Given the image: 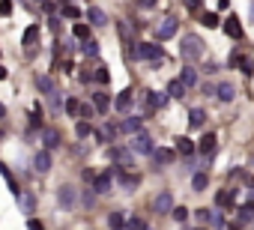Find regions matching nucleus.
Here are the masks:
<instances>
[{"instance_id": "1", "label": "nucleus", "mask_w": 254, "mask_h": 230, "mask_svg": "<svg viewBox=\"0 0 254 230\" xmlns=\"http://www.w3.org/2000/svg\"><path fill=\"white\" fill-rule=\"evenodd\" d=\"M180 57H183L186 63H194V60H200V57H203V39H200V36H194V33L183 36V45H180Z\"/></svg>"}, {"instance_id": "2", "label": "nucleus", "mask_w": 254, "mask_h": 230, "mask_svg": "<svg viewBox=\"0 0 254 230\" xmlns=\"http://www.w3.org/2000/svg\"><path fill=\"white\" fill-rule=\"evenodd\" d=\"M135 57L150 60V63H162V60H165V54H162V48H159L156 42H141V45H135Z\"/></svg>"}, {"instance_id": "3", "label": "nucleus", "mask_w": 254, "mask_h": 230, "mask_svg": "<svg viewBox=\"0 0 254 230\" xmlns=\"http://www.w3.org/2000/svg\"><path fill=\"white\" fill-rule=\"evenodd\" d=\"M114 173H117V168H111V171L99 173V176L93 179V191H96V194H108V191H111V185H114Z\"/></svg>"}, {"instance_id": "4", "label": "nucleus", "mask_w": 254, "mask_h": 230, "mask_svg": "<svg viewBox=\"0 0 254 230\" xmlns=\"http://www.w3.org/2000/svg\"><path fill=\"white\" fill-rule=\"evenodd\" d=\"M108 159L117 162L120 171H123V168H132V153L126 150V147H111V150H108Z\"/></svg>"}, {"instance_id": "5", "label": "nucleus", "mask_w": 254, "mask_h": 230, "mask_svg": "<svg viewBox=\"0 0 254 230\" xmlns=\"http://www.w3.org/2000/svg\"><path fill=\"white\" fill-rule=\"evenodd\" d=\"M132 150L141 153V156H150V153H153V138H150L147 132H138V135L132 138Z\"/></svg>"}, {"instance_id": "6", "label": "nucleus", "mask_w": 254, "mask_h": 230, "mask_svg": "<svg viewBox=\"0 0 254 230\" xmlns=\"http://www.w3.org/2000/svg\"><path fill=\"white\" fill-rule=\"evenodd\" d=\"M215 144H218V138H215V132H206L200 141H197V153L203 156V159H209L212 153H215Z\"/></svg>"}, {"instance_id": "7", "label": "nucleus", "mask_w": 254, "mask_h": 230, "mask_svg": "<svg viewBox=\"0 0 254 230\" xmlns=\"http://www.w3.org/2000/svg\"><path fill=\"white\" fill-rule=\"evenodd\" d=\"M153 206H156L159 215H171V212H174V194H171V191H162Z\"/></svg>"}, {"instance_id": "8", "label": "nucleus", "mask_w": 254, "mask_h": 230, "mask_svg": "<svg viewBox=\"0 0 254 230\" xmlns=\"http://www.w3.org/2000/svg\"><path fill=\"white\" fill-rule=\"evenodd\" d=\"M221 27H224V33H227L230 39H242V24H239L236 15H227V18L221 21Z\"/></svg>"}, {"instance_id": "9", "label": "nucleus", "mask_w": 254, "mask_h": 230, "mask_svg": "<svg viewBox=\"0 0 254 230\" xmlns=\"http://www.w3.org/2000/svg\"><path fill=\"white\" fill-rule=\"evenodd\" d=\"M171 36H177V18H165L162 27L156 30V39H159V42H165V39H171Z\"/></svg>"}, {"instance_id": "10", "label": "nucleus", "mask_w": 254, "mask_h": 230, "mask_svg": "<svg viewBox=\"0 0 254 230\" xmlns=\"http://www.w3.org/2000/svg\"><path fill=\"white\" fill-rule=\"evenodd\" d=\"M165 105H168V93H156V90L147 93V111H162Z\"/></svg>"}, {"instance_id": "11", "label": "nucleus", "mask_w": 254, "mask_h": 230, "mask_svg": "<svg viewBox=\"0 0 254 230\" xmlns=\"http://www.w3.org/2000/svg\"><path fill=\"white\" fill-rule=\"evenodd\" d=\"M33 168H36V173H48L51 171V153L48 150H39L33 156Z\"/></svg>"}, {"instance_id": "12", "label": "nucleus", "mask_w": 254, "mask_h": 230, "mask_svg": "<svg viewBox=\"0 0 254 230\" xmlns=\"http://www.w3.org/2000/svg\"><path fill=\"white\" fill-rule=\"evenodd\" d=\"M57 200H60V206L72 209V206H75V188H72V185H60V188H57Z\"/></svg>"}, {"instance_id": "13", "label": "nucleus", "mask_w": 254, "mask_h": 230, "mask_svg": "<svg viewBox=\"0 0 254 230\" xmlns=\"http://www.w3.org/2000/svg\"><path fill=\"white\" fill-rule=\"evenodd\" d=\"M114 176L120 179V185H123L126 191H132V188H138V182H141V179H138V173H123L120 168H117V173H114Z\"/></svg>"}, {"instance_id": "14", "label": "nucleus", "mask_w": 254, "mask_h": 230, "mask_svg": "<svg viewBox=\"0 0 254 230\" xmlns=\"http://www.w3.org/2000/svg\"><path fill=\"white\" fill-rule=\"evenodd\" d=\"M60 141H63V138H60V132H57V129H45V132H42V144H45V150H48V153H51V150H57V147H60Z\"/></svg>"}, {"instance_id": "15", "label": "nucleus", "mask_w": 254, "mask_h": 230, "mask_svg": "<svg viewBox=\"0 0 254 230\" xmlns=\"http://www.w3.org/2000/svg\"><path fill=\"white\" fill-rule=\"evenodd\" d=\"M87 21H90L93 27H102V24H108V15H105L99 6H90V9H87Z\"/></svg>"}, {"instance_id": "16", "label": "nucleus", "mask_w": 254, "mask_h": 230, "mask_svg": "<svg viewBox=\"0 0 254 230\" xmlns=\"http://www.w3.org/2000/svg\"><path fill=\"white\" fill-rule=\"evenodd\" d=\"M215 96H218L221 102H233V96H236V90H233V84H230V81H221V84L215 87Z\"/></svg>"}, {"instance_id": "17", "label": "nucleus", "mask_w": 254, "mask_h": 230, "mask_svg": "<svg viewBox=\"0 0 254 230\" xmlns=\"http://www.w3.org/2000/svg\"><path fill=\"white\" fill-rule=\"evenodd\" d=\"M0 176H3V179H6V185H9V191H12L15 197H21V188H18V182H15V176L9 173V168H6L3 162H0Z\"/></svg>"}, {"instance_id": "18", "label": "nucleus", "mask_w": 254, "mask_h": 230, "mask_svg": "<svg viewBox=\"0 0 254 230\" xmlns=\"http://www.w3.org/2000/svg\"><path fill=\"white\" fill-rule=\"evenodd\" d=\"M114 108H117V111H123V114H129V108H132V90H123V93L117 96Z\"/></svg>"}, {"instance_id": "19", "label": "nucleus", "mask_w": 254, "mask_h": 230, "mask_svg": "<svg viewBox=\"0 0 254 230\" xmlns=\"http://www.w3.org/2000/svg\"><path fill=\"white\" fill-rule=\"evenodd\" d=\"M203 120H206L203 108H191V114H189V126H191V129H203Z\"/></svg>"}, {"instance_id": "20", "label": "nucleus", "mask_w": 254, "mask_h": 230, "mask_svg": "<svg viewBox=\"0 0 254 230\" xmlns=\"http://www.w3.org/2000/svg\"><path fill=\"white\" fill-rule=\"evenodd\" d=\"M180 81H183V87L189 90V87H194V84H197V72H194L191 66H183V72H180Z\"/></svg>"}, {"instance_id": "21", "label": "nucleus", "mask_w": 254, "mask_h": 230, "mask_svg": "<svg viewBox=\"0 0 254 230\" xmlns=\"http://www.w3.org/2000/svg\"><path fill=\"white\" fill-rule=\"evenodd\" d=\"M153 159H156V165H174L177 156H174V150H165L162 147V150H153Z\"/></svg>"}, {"instance_id": "22", "label": "nucleus", "mask_w": 254, "mask_h": 230, "mask_svg": "<svg viewBox=\"0 0 254 230\" xmlns=\"http://www.w3.org/2000/svg\"><path fill=\"white\" fill-rule=\"evenodd\" d=\"M236 218H239V224H248V221L254 218V200L242 203V206H239V212H236Z\"/></svg>"}, {"instance_id": "23", "label": "nucleus", "mask_w": 254, "mask_h": 230, "mask_svg": "<svg viewBox=\"0 0 254 230\" xmlns=\"http://www.w3.org/2000/svg\"><path fill=\"white\" fill-rule=\"evenodd\" d=\"M36 39H39V24H30V27L24 30V36H21V45H24V48H30Z\"/></svg>"}, {"instance_id": "24", "label": "nucleus", "mask_w": 254, "mask_h": 230, "mask_svg": "<svg viewBox=\"0 0 254 230\" xmlns=\"http://www.w3.org/2000/svg\"><path fill=\"white\" fill-rule=\"evenodd\" d=\"M120 132H126V135H138V132H141V117H129V120L120 126Z\"/></svg>"}, {"instance_id": "25", "label": "nucleus", "mask_w": 254, "mask_h": 230, "mask_svg": "<svg viewBox=\"0 0 254 230\" xmlns=\"http://www.w3.org/2000/svg\"><path fill=\"white\" fill-rule=\"evenodd\" d=\"M186 96V87H183V81L177 78V81H171L168 84V99H183Z\"/></svg>"}, {"instance_id": "26", "label": "nucleus", "mask_w": 254, "mask_h": 230, "mask_svg": "<svg viewBox=\"0 0 254 230\" xmlns=\"http://www.w3.org/2000/svg\"><path fill=\"white\" fill-rule=\"evenodd\" d=\"M36 87H39L42 93H48V96H54V93H57V90H54V81H51L48 75H39V78H36Z\"/></svg>"}, {"instance_id": "27", "label": "nucleus", "mask_w": 254, "mask_h": 230, "mask_svg": "<svg viewBox=\"0 0 254 230\" xmlns=\"http://www.w3.org/2000/svg\"><path fill=\"white\" fill-rule=\"evenodd\" d=\"M108 105H111V99H108L105 93H96V96H93V108H96V114H105Z\"/></svg>"}, {"instance_id": "28", "label": "nucleus", "mask_w": 254, "mask_h": 230, "mask_svg": "<svg viewBox=\"0 0 254 230\" xmlns=\"http://www.w3.org/2000/svg\"><path fill=\"white\" fill-rule=\"evenodd\" d=\"M194 150H197V147H194L189 138H177V153H180V156H191Z\"/></svg>"}, {"instance_id": "29", "label": "nucleus", "mask_w": 254, "mask_h": 230, "mask_svg": "<svg viewBox=\"0 0 254 230\" xmlns=\"http://www.w3.org/2000/svg\"><path fill=\"white\" fill-rule=\"evenodd\" d=\"M233 197H236V191H227V188H221V191L215 194V203H218V206H233Z\"/></svg>"}, {"instance_id": "30", "label": "nucleus", "mask_w": 254, "mask_h": 230, "mask_svg": "<svg viewBox=\"0 0 254 230\" xmlns=\"http://www.w3.org/2000/svg\"><path fill=\"white\" fill-rule=\"evenodd\" d=\"M108 227H111V230H123V227H126V215H123V212H111V215H108Z\"/></svg>"}, {"instance_id": "31", "label": "nucleus", "mask_w": 254, "mask_h": 230, "mask_svg": "<svg viewBox=\"0 0 254 230\" xmlns=\"http://www.w3.org/2000/svg\"><path fill=\"white\" fill-rule=\"evenodd\" d=\"M81 51H84L87 57H96V54H99V42H96V39H87V42L81 45Z\"/></svg>"}, {"instance_id": "32", "label": "nucleus", "mask_w": 254, "mask_h": 230, "mask_svg": "<svg viewBox=\"0 0 254 230\" xmlns=\"http://www.w3.org/2000/svg\"><path fill=\"white\" fill-rule=\"evenodd\" d=\"M206 182H209V176H206V173H194L191 188H194V191H203V188H206Z\"/></svg>"}, {"instance_id": "33", "label": "nucleus", "mask_w": 254, "mask_h": 230, "mask_svg": "<svg viewBox=\"0 0 254 230\" xmlns=\"http://www.w3.org/2000/svg\"><path fill=\"white\" fill-rule=\"evenodd\" d=\"M66 114H69V117H78V114H81V102L78 99H66Z\"/></svg>"}, {"instance_id": "34", "label": "nucleus", "mask_w": 254, "mask_h": 230, "mask_svg": "<svg viewBox=\"0 0 254 230\" xmlns=\"http://www.w3.org/2000/svg\"><path fill=\"white\" fill-rule=\"evenodd\" d=\"M126 230H150V227H147L144 218H129V221H126Z\"/></svg>"}, {"instance_id": "35", "label": "nucleus", "mask_w": 254, "mask_h": 230, "mask_svg": "<svg viewBox=\"0 0 254 230\" xmlns=\"http://www.w3.org/2000/svg\"><path fill=\"white\" fill-rule=\"evenodd\" d=\"M78 117H81V120H93V117H96V108L84 102V105H81V114H78Z\"/></svg>"}, {"instance_id": "36", "label": "nucleus", "mask_w": 254, "mask_h": 230, "mask_svg": "<svg viewBox=\"0 0 254 230\" xmlns=\"http://www.w3.org/2000/svg\"><path fill=\"white\" fill-rule=\"evenodd\" d=\"M93 81H99V84H108V81H111V72H108L105 66H99V69H96V75H93Z\"/></svg>"}, {"instance_id": "37", "label": "nucleus", "mask_w": 254, "mask_h": 230, "mask_svg": "<svg viewBox=\"0 0 254 230\" xmlns=\"http://www.w3.org/2000/svg\"><path fill=\"white\" fill-rule=\"evenodd\" d=\"M75 135H78V138H90V135H93V126H90V123H78V126H75Z\"/></svg>"}, {"instance_id": "38", "label": "nucleus", "mask_w": 254, "mask_h": 230, "mask_svg": "<svg viewBox=\"0 0 254 230\" xmlns=\"http://www.w3.org/2000/svg\"><path fill=\"white\" fill-rule=\"evenodd\" d=\"M171 218H174V221H186V218H189V209H186V206H174Z\"/></svg>"}, {"instance_id": "39", "label": "nucleus", "mask_w": 254, "mask_h": 230, "mask_svg": "<svg viewBox=\"0 0 254 230\" xmlns=\"http://www.w3.org/2000/svg\"><path fill=\"white\" fill-rule=\"evenodd\" d=\"M75 36L87 42V39H90V27H87V24H75Z\"/></svg>"}, {"instance_id": "40", "label": "nucleus", "mask_w": 254, "mask_h": 230, "mask_svg": "<svg viewBox=\"0 0 254 230\" xmlns=\"http://www.w3.org/2000/svg\"><path fill=\"white\" fill-rule=\"evenodd\" d=\"M194 218H197L200 224H206V221H212V209H197V212H194Z\"/></svg>"}, {"instance_id": "41", "label": "nucleus", "mask_w": 254, "mask_h": 230, "mask_svg": "<svg viewBox=\"0 0 254 230\" xmlns=\"http://www.w3.org/2000/svg\"><path fill=\"white\" fill-rule=\"evenodd\" d=\"M63 15H66V18H81V9L69 3V6H63Z\"/></svg>"}, {"instance_id": "42", "label": "nucleus", "mask_w": 254, "mask_h": 230, "mask_svg": "<svg viewBox=\"0 0 254 230\" xmlns=\"http://www.w3.org/2000/svg\"><path fill=\"white\" fill-rule=\"evenodd\" d=\"M239 69H242V75H254V63H251L248 57H242V63H239Z\"/></svg>"}, {"instance_id": "43", "label": "nucleus", "mask_w": 254, "mask_h": 230, "mask_svg": "<svg viewBox=\"0 0 254 230\" xmlns=\"http://www.w3.org/2000/svg\"><path fill=\"white\" fill-rule=\"evenodd\" d=\"M203 24H206V27H218V15H215V12H206V15H203Z\"/></svg>"}, {"instance_id": "44", "label": "nucleus", "mask_w": 254, "mask_h": 230, "mask_svg": "<svg viewBox=\"0 0 254 230\" xmlns=\"http://www.w3.org/2000/svg\"><path fill=\"white\" fill-rule=\"evenodd\" d=\"M27 230H45V224L39 218H27Z\"/></svg>"}, {"instance_id": "45", "label": "nucleus", "mask_w": 254, "mask_h": 230, "mask_svg": "<svg viewBox=\"0 0 254 230\" xmlns=\"http://www.w3.org/2000/svg\"><path fill=\"white\" fill-rule=\"evenodd\" d=\"M12 12V0H0V15H9Z\"/></svg>"}, {"instance_id": "46", "label": "nucleus", "mask_w": 254, "mask_h": 230, "mask_svg": "<svg viewBox=\"0 0 254 230\" xmlns=\"http://www.w3.org/2000/svg\"><path fill=\"white\" fill-rule=\"evenodd\" d=\"M120 33H123V39H126V42H132V30H129V24H126V21L120 24Z\"/></svg>"}, {"instance_id": "47", "label": "nucleus", "mask_w": 254, "mask_h": 230, "mask_svg": "<svg viewBox=\"0 0 254 230\" xmlns=\"http://www.w3.org/2000/svg\"><path fill=\"white\" fill-rule=\"evenodd\" d=\"M21 206L30 212V209H33V194H24V197H21Z\"/></svg>"}, {"instance_id": "48", "label": "nucleus", "mask_w": 254, "mask_h": 230, "mask_svg": "<svg viewBox=\"0 0 254 230\" xmlns=\"http://www.w3.org/2000/svg\"><path fill=\"white\" fill-rule=\"evenodd\" d=\"M209 224H212V227H224V218H221L218 212H212V221H209Z\"/></svg>"}, {"instance_id": "49", "label": "nucleus", "mask_w": 254, "mask_h": 230, "mask_svg": "<svg viewBox=\"0 0 254 230\" xmlns=\"http://www.w3.org/2000/svg\"><path fill=\"white\" fill-rule=\"evenodd\" d=\"M90 191H93V188H87V191H84V197H81V200H84V206H93V194H90Z\"/></svg>"}, {"instance_id": "50", "label": "nucleus", "mask_w": 254, "mask_h": 230, "mask_svg": "<svg viewBox=\"0 0 254 230\" xmlns=\"http://www.w3.org/2000/svg\"><path fill=\"white\" fill-rule=\"evenodd\" d=\"M138 6H141V9H153V6H156V0H138Z\"/></svg>"}, {"instance_id": "51", "label": "nucleus", "mask_w": 254, "mask_h": 230, "mask_svg": "<svg viewBox=\"0 0 254 230\" xmlns=\"http://www.w3.org/2000/svg\"><path fill=\"white\" fill-rule=\"evenodd\" d=\"M78 78H81V81H84V84H90V81H93V72H87V69H84V72H81V75H78Z\"/></svg>"}, {"instance_id": "52", "label": "nucleus", "mask_w": 254, "mask_h": 230, "mask_svg": "<svg viewBox=\"0 0 254 230\" xmlns=\"http://www.w3.org/2000/svg\"><path fill=\"white\" fill-rule=\"evenodd\" d=\"M183 3H186V9H197V6H200V0H183Z\"/></svg>"}, {"instance_id": "53", "label": "nucleus", "mask_w": 254, "mask_h": 230, "mask_svg": "<svg viewBox=\"0 0 254 230\" xmlns=\"http://www.w3.org/2000/svg\"><path fill=\"white\" fill-rule=\"evenodd\" d=\"M239 63H242V57H239V54H233V57L227 60V66H239Z\"/></svg>"}, {"instance_id": "54", "label": "nucleus", "mask_w": 254, "mask_h": 230, "mask_svg": "<svg viewBox=\"0 0 254 230\" xmlns=\"http://www.w3.org/2000/svg\"><path fill=\"white\" fill-rule=\"evenodd\" d=\"M248 18H251V24H254V0H251V6H248Z\"/></svg>"}, {"instance_id": "55", "label": "nucleus", "mask_w": 254, "mask_h": 230, "mask_svg": "<svg viewBox=\"0 0 254 230\" xmlns=\"http://www.w3.org/2000/svg\"><path fill=\"white\" fill-rule=\"evenodd\" d=\"M0 117H6V105L3 102H0Z\"/></svg>"}, {"instance_id": "56", "label": "nucleus", "mask_w": 254, "mask_h": 230, "mask_svg": "<svg viewBox=\"0 0 254 230\" xmlns=\"http://www.w3.org/2000/svg\"><path fill=\"white\" fill-rule=\"evenodd\" d=\"M6 78V66H0V81H3Z\"/></svg>"}, {"instance_id": "57", "label": "nucleus", "mask_w": 254, "mask_h": 230, "mask_svg": "<svg viewBox=\"0 0 254 230\" xmlns=\"http://www.w3.org/2000/svg\"><path fill=\"white\" fill-rule=\"evenodd\" d=\"M224 230H236V227H233V224H230V227H224Z\"/></svg>"}, {"instance_id": "58", "label": "nucleus", "mask_w": 254, "mask_h": 230, "mask_svg": "<svg viewBox=\"0 0 254 230\" xmlns=\"http://www.w3.org/2000/svg\"><path fill=\"white\" fill-rule=\"evenodd\" d=\"M191 230H206V227H191Z\"/></svg>"}, {"instance_id": "59", "label": "nucleus", "mask_w": 254, "mask_h": 230, "mask_svg": "<svg viewBox=\"0 0 254 230\" xmlns=\"http://www.w3.org/2000/svg\"><path fill=\"white\" fill-rule=\"evenodd\" d=\"M33 3H45V0H33Z\"/></svg>"}]
</instances>
